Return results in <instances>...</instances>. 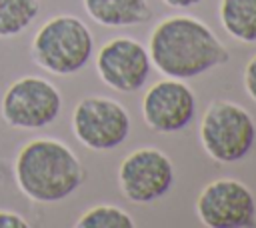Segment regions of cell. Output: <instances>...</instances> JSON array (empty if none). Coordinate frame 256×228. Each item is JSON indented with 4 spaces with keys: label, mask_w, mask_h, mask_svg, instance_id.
I'll return each instance as SVG.
<instances>
[{
    "label": "cell",
    "mask_w": 256,
    "mask_h": 228,
    "mask_svg": "<svg viewBox=\"0 0 256 228\" xmlns=\"http://www.w3.org/2000/svg\"><path fill=\"white\" fill-rule=\"evenodd\" d=\"M150 62L168 78H194L230 60L216 34L192 16L162 20L150 36Z\"/></svg>",
    "instance_id": "6da1fadb"
},
{
    "label": "cell",
    "mask_w": 256,
    "mask_h": 228,
    "mask_svg": "<svg viewBox=\"0 0 256 228\" xmlns=\"http://www.w3.org/2000/svg\"><path fill=\"white\" fill-rule=\"evenodd\" d=\"M84 178L82 162L74 150L58 138H32L14 158V180L18 190L38 204L66 200L82 186Z\"/></svg>",
    "instance_id": "7a4b0ae2"
},
{
    "label": "cell",
    "mask_w": 256,
    "mask_h": 228,
    "mask_svg": "<svg viewBox=\"0 0 256 228\" xmlns=\"http://www.w3.org/2000/svg\"><path fill=\"white\" fill-rule=\"evenodd\" d=\"M94 52L90 28L72 14H58L46 20L30 42V56L36 66L56 76L80 72Z\"/></svg>",
    "instance_id": "3957f363"
},
{
    "label": "cell",
    "mask_w": 256,
    "mask_h": 228,
    "mask_svg": "<svg viewBox=\"0 0 256 228\" xmlns=\"http://www.w3.org/2000/svg\"><path fill=\"white\" fill-rule=\"evenodd\" d=\"M62 112L60 90L42 76H20L2 94L0 116L10 128L40 130L58 120Z\"/></svg>",
    "instance_id": "277c9868"
},
{
    "label": "cell",
    "mask_w": 256,
    "mask_h": 228,
    "mask_svg": "<svg viewBox=\"0 0 256 228\" xmlns=\"http://www.w3.org/2000/svg\"><path fill=\"white\" fill-rule=\"evenodd\" d=\"M200 140L210 158L218 162H236L254 146L256 126L242 106L228 100H216L202 116Z\"/></svg>",
    "instance_id": "5b68a950"
},
{
    "label": "cell",
    "mask_w": 256,
    "mask_h": 228,
    "mask_svg": "<svg viewBox=\"0 0 256 228\" xmlns=\"http://www.w3.org/2000/svg\"><path fill=\"white\" fill-rule=\"evenodd\" d=\"M72 132L80 144L90 150H112L130 134V116L126 108L104 96L82 98L72 112Z\"/></svg>",
    "instance_id": "8992f818"
},
{
    "label": "cell",
    "mask_w": 256,
    "mask_h": 228,
    "mask_svg": "<svg viewBox=\"0 0 256 228\" xmlns=\"http://www.w3.org/2000/svg\"><path fill=\"white\" fill-rule=\"evenodd\" d=\"M196 212L208 228H248L256 224V200L250 188L234 178L210 182L196 200Z\"/></svg>",
    "instance_id": "52a82bcc"
},
{
    "label": "cell",
    "mask_w": 256,
    "mask_h": 228,
    "mask_svg": "<svg viewBox=\"0 0 256 228\" xmlns=\"http://www.w3.org/2000/svg\"><path fill=\"white\" fill-rule=\"evenodd\" d=\"M174 180L170 158L156 148H140L128 154L118 170L122 194L136 204H148L164 196Z\"/></svg>",
    "instance_id": "ba28073f"
},
{
    "label": "cell",
    "mask_w": 256,
    "mask_h": 228,
    "mask_svg": "<svg viewBox=\"0 0 256 228\" xmlns=\"http://www.w3.org/2000/svg\"><path fill=\"white\" fill-rule=\"evenodd\" d=\"M100 80L118 92H136L150 74V54L134 38H112L96 56Z\"/></svg>",
    "instance_id": "9c48e42d"
},
{
    "label": "cell",
    "mask_w": 256,
    "mask_h": 228,
    "mask_svg": "<svg viewBox=\"0 0 256 228\" xmlns=\"http://www.w3.org/2000/svg\"><path fill=\"white\" fill-rule=\"evenodd\" d=\"M196 114L194 92L178 78H166L150 86L142 100L144 122L156 132L186 128Z\"/></svg>",
    "instance_id": "30bf717a"
},
{
    "label": "cell",
    "mask_w": 256,
    "mask_h": 228,
    "mask_svg": "<svg viewBox=\"0 0 256 228\" xmlns=\"http://www.w3.org/2000/svg\"><path fill=\"white\" fill-rule=\"evenodd\" d=\"M86 14L108 28H122L150 20L152 10L146 0H82Z\"/></svg>",
    "instance_id": "8fae6325"
},
{
    "label": "cell",
    "mask_w": 256,
    "mask_h": 228,
    "mask_svg": "<svg viewBox=\"0 0 256 228\" xmlns=\"http://www.w3.org/2000/svg\"><path fill=\"white\" fill-rule=\"evenodd\" d=\"M220 22L240 42H256V0H220Z\"/></svg>",
    "instance_id": "7c38bea8"
},
{
    "label": "cell",
    "mask_w": 256,
    "mask_h": 228,
    "mask_svg": "<svg viewBox=\"0 0 256 228\" xmlns=\"http://www.w3.org/2000/svg\"><path fill=\"white\" fill-rule=\"evenodd\" d=\"M40 0H0V38H16L40 14Z\"/></svg>",
    "instance_id": "4fadbf2b"
},
{
    "label": "cell",
    "mask_w": 256,
    "mask_h": 228,
    "mask_svg": "<svg viewBox=\"0 0 256 228\" xmlns=\"http://www.w3.org/2000/svg\"><path fill=\"white\" fill-rule=\"evenodd\" d=\"M76 228H134V220L128 212L112 204H98L88 208L74 224Z\"/></svg>",
    "instance_id": "5bb4252c"
},
{
    "label": "cell",
    "mask_w": 256,
    "mask_h": 228,
    "mask_svg": "<svg viewBox=\"0 0 256 228\" xmlns=\"http://www.w3.org/2000/svg\"><path fill=\"white\" fill-rule=\"evenodd\" d=\"M30 222L12 210H0V228H28Z\"/></svg>",
    "instance_id": "9a60e30c"
},
{
    "label": "cell",
    "mask_w": 256,
    "mask_h": 228,
    "mask_svg": "<svg viewBox=\"0 0 256 228\" xmlns=\"http://www.w3.org/2000/svg\"><path fill=\"white\" fill-rule=\"evenodd\" d=\"M244 86H246V92L250 94V98L256 100V54L248 60V64L244 68Z\"/></svg>",
    "instance_id": "2e32d148"
},
{
    "label": "cell",
    "mask_w": 256,
    "mask_h": 228,
    "mask_svg": "<svg viewBox=\"0 0 256 228\" xmlns=\"http://www.w3.org/2000/svg\"><path fill=\"white\" fill-rule=\"evenodd\" d=\"M168 6H174V8H188V6H194L202 0H164Z\"/></svg>",
    "instance_id": "e0dca14e"
}]
</instances>
